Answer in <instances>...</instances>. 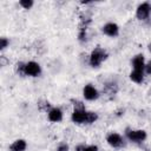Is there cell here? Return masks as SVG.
<instances>
[{
	"label": "cell",
	"instance_id": "1",
	"mask_svg": "<svg viewBox=\"0 0 151 151\" xmlns=\"http://www.w3.org/2000/svg\"><path fill=\"white\" fill-rule=\"evenodd\" d=\"M99 119V114L86 109H73L71 120L77 125H92Z\"/></svg>",
	"mask_w": 151,
	"mask_h": 151
},
{
	"label": "cell",
	"instance_id": "2",
	"mask_svg": "<svg viewBox=\"0 0 151 151\" xmlns=\"http://www.w3.org/2000/svg\"><path fill=\"white\" fill-rule=\"evenodd\" d=\"M107 58H109V52L105 48L97 46L88 54V65L93 68H98L101 66L104 61H106Z\"/></svg>",
	"mask_w": 151,
	"mask_h": 151
},
{
	"label": "cell",
	"instance_id": "3",
	"mask_svg": "<svg viewBox=\"0 0 151 151\" xmlns=\"http://www.w3.org/2000/svg\"><path fill=\"white\" fill-rule=\"evenodd\" d=\"M124 137L126 138L127 142L140 145L147 139V132L143 129H132V127H126L124 131Z\"/></svg>",
	"mask_w": 151,
	"mask_h": 151
},
{
	"label": "cell",
	"instance_id": "4",
	"mask_svg": "<svg viewBox=\"0 0 151 151\" xmlns=\"http://www.w3.org/2000/svg\"><path fill=\"white\" fill-rule=\"evenodd\" d=\"M105 140H106L107 145L111 146L112 149H123L126 146V138L114 131L109 132L105 137Z\"/></svg>",
	"mask_w": 151,
	"mask_h": 151
},
{
	"label": "cell",
	"instance_id": "5",
	"mask_svg": "<svg viewBox=\"0 0 151 151\" xmlns=\"http://www.w3.org/2000/svg\"><path fill=\"white\" fill-rule=\"evenodd\" d=\"M151 17V2H140L136 8V18L139 21H146Z\"/></svg>",
	"mask_w": 151,
	"mask_h": 151
},
{
	"label": "cell",
	"instance_id": "6",
	"mask_svg": "<svg viewBox=\"0 0 151 151\" xmlns=\"http://www.w3.org/2000/svg\"><path fill=\"white\" fill-rule=\"evenodd\" d=\"M41 73H42V68H41V65L38 61H34V60L26 61V65H25V77L37 78V77L41 76Z\"/></svg>",
	"mask_w": 151,
	"mask_h": 151
},
{
	"label": "cell",
	"instance_id": "7",
	"mask_svg": "<svg viewBox=\"0 0 151 151\" xmlns=\"http://www.w3.org/2000/svg\"><path fill=\"white\" fill-rule=\"evenodd\" d=\"M83 97L85 100L87 101H94L97 99H99L100 97V92L98 91V88L92 85V84H86L83 87Z\"/></svg>",
	"mask_w": 151,
	"mask_h": 151
},
{
	"label": "cell",
	"instance_id": "8",
	"mask_svg": "<svg viewBox=\"0 0 151 151\" xmlns=\"http://www.w3.org/2000/svg\"><path fill=\"white\" fill-rule=\"evenodd\" d=\"M101 33L109 38H116L119 35V32H120V28L118 26V24L113 22V21H109L106 24H104L100 28Z\"/></svg>",
	"mask_w": 151,
	"mask_h": 151
},
{
	"label": "cell",
	"instance_id": "9",
	"mask_svg": "<svg viewBox=\"0 0 151 151\" xmlns=\"http://www.w3.org/2000/svg\"><path fill=\"white\" fill-rule=\"evenodd\" d=\"M47 119L51 123H60L64 119V111L59 106H53L47 112Z\"/></svg>",
	"mask_w": 151,
	"mask_h": 151
},
{
	"label": "cell",
	"instance_id": "10",
	"mask_svg": "<svg viewBox=\"0 0 151 151\" xmlns=\"http://www.w3.org/2000/svg\"><path fill=\"white\" fill-rule=\"evenodd\" d=\"M145 64H146V61H145V57H144V54H142V53L136 54V55L131 59V67H132V70L144 71V68H145Z\"/></svg>",
	"mask_w": 151,
	"mask_h": 151
},
{
	"label": "cell",
	"instance_id": "11",
	"mask_svg": "<svg viewBox=\"0 0 151 151\" xmlns=\"http://www.w3.org/2000/svg\"><path fill=\"white\" fill-rule=\"evenodd\" d=\"M27 149V142L22 138L15 139L8 147V151H26Z\"/></svg>",
	"mask_w": 151,
	"mask_h": 151
},
{
	"label": "cell",
	"instance_id": "12",
	"mask_svg": "<svg viewBox=\"0 0 151 151\" xmlns=\"http://www.w3.org/2000/svg\"><path fill=\"white\" fill-rule=\"evenodd\" d=\"M129 78L134 84H143L144 80H145V73H144V71L132 70L130 72V74H129Z\"/></svg>",
	"mask_w": 151,
	"mask_h": 151
},
{
	"label": "cell",
	"instance_id": "13",
	"mask_svg": "<svg viewBox=\"0 0 151 151\" xmlns=\"http://www.w3.org/2000/svg\"><path fill=\"white\" fill-rule=\"evenodd\" d=\"M103 91L110 96H114L118 92V84L113 80H109L103 85Z\"/></svg>",
	"mask_w": 151,
	"mask_h": 151
},
{
	"label": "cell",
	"instance_id": "14",
	"mask_svg": "<svg viewBox=\"0 0 151 151\" xmlns=\"http://www.w3.org/2000/svg\"><path fill=\"white\" fill-rule=\"evenodd\" d=\"M87 27L86 25L80 24L79 25V29H78V41L80 44H85L87 41Z\"/></svg>",
	"mask_w": 151,
	"mask_h": 151
},
{
	"label": "cell",
	"instance_id": "15",
	"mask_svg": "<svg viewBox=\"0 0 151 151\" xmlns=\"http://www.w3.org/2000/svg\"><path fill=\"white\" fill-rule=\"evenodd\" d=\"M37 106H38V110L39 111H41V112H48L53 106H52V104L47 100V99H40L38 103H37Z\"/></svg>",
	"mask_w": 151,
	"mask_h": 151
},
{
	"label": "cell",
	"instance_id": "16",
	"mask_svg": "<svg viewBox=\"0 0 151 151\" xmlns=\"http://www.w3.org/2000/svg\"><path fill=\"white\" fill-rule=\"evenodd\" d=\"M25 65L26 61H17L14 65V72L20 77H25Z\"/></svg>",
	"mask_w": 151,
	"mask_h": 151
},
{
	"label": "cell",
	"instance_id": "17",
	"mask_svg": "<svg viewBox=\"0 0 151 151\" xmlns=\"http://www.w3.org/2000/svg\"><path fill=\"white\" fill-rule=\"evenodd\" d=\"M19 6L24 9H31L34 6V1L33 0H20L19 1Z\"/></svg>",
	"mask_w": 151,
	"mask_h": 151
},
{
	"label": "cell",
	"instance_id": "18",
	"mask_svg": "<svg viewBox=\"0 0 151 151\" xmlns=\"http://www.w3.org/2000/svg\"><path fill=\"white\" fill-rule=\"evenodd\" d=\"M9 39L7 38V37H1L0 38V51L2 52V51H5L8 46H9Z\"/></svg>",
	"mask_w": 151,
	"mask_h": 151
},
{
	"label": "cell",
	"instance_id": "19",
	"mask_svg": "<svg viewBox=\"0 0 151 151\" xmlns=\"http://www.w3.org/2000/svg\"><path fill=\"white\" fill-rule=\"evenodd\" d=\"M55 151H70V146H68V144L66 142H61V143L58 144Z\"/></svg>",
	"mask_w": 151,
	"mask_h": 151
},
{
	"label": "cell",
	"instance_id": "20",
	"mask_svg": "<svg viewBox=\"0 0 151 151\" xmlns=\"http://www.w3.org/2000/svg\"><path fill=\"white\" fill-rule=\"evenodd\" d=\"M81 151H99V147L96 144H90V145L85 144V146L83 147Z\"/></svg>",
	"mask_w": 151,
	"mask_h": 151
},
{
	"label": "cell",
	"instance_id": "21",
	"mask_svg": "<svg viewBox=\"0 0 151 151\" xmlns=\"http://www.w3.org/2000/svg\"><path fill=\"white\" fill-rule=\"evenodd\" d=\"M72 105H73V109H86L85 107V104L83 103V101H80V100H78V99H73L72 100Z\"/></svg>",
	"mask_w": 151,
	"mask_h": 151
},
{
	"label": "cell",
	"instance_id": "22",
	"mask_svg": "<svg viewBox=\"0 0 151 151\" xmlns=\"http://www.w3.org/2000/svg\"><path fill=\"white\" fill-rule=\"evenodd\" d=\"M144 73H145V76H151V59L149 61H146L145 68H144Z\"/></svg>",
	"mask_w": 151,
	"mask_h": 151
},
{
	"label": "cell",
	"instance_id": "23",
	"mask_svg": "<svg viewBox=\"0 0 151 151\" xmlns=\"http://www.w3.org/2000/svg\"><path fill=\"white\" fill-rule=\"evenodd\" d=\"M7 63H8V60L6 59V57H5L4 54H1V55H0V65L4 67V66L7 65Z\"/></svg>",
	"mask_w": 151,
	"mask_h": 151
},
{
	"label": "cell",
	"instance_id": "24",
	"mask_svg": "<svg viewBox=\"0 0 151 151\" xmlns=\"http://www.w3.org/2000/svg\"><path fill=\"white\" fill-rule=\"evenodd\" d=\"M84 146H85V143H79V144H77V145L74 146V150H76V151H81Z\"/></svg>",
	"mask_w": 151,
	"mask_h": 151
},
{
	"label": "cell",
	"instance_id": "25",
	"mask_svg": "<svg viewBox=\"0 0 151 151\" xmlns=\"http://www.w3.org/2000/svg\"><path fill=\"white\" fill-rule=\"evenodd\" d=\"M147 50H149V52L151 53V41H150V42L147 44Z\"/></svg>",
	"mask_w": 151,
	"mask_h": 151
}]
</instances>
